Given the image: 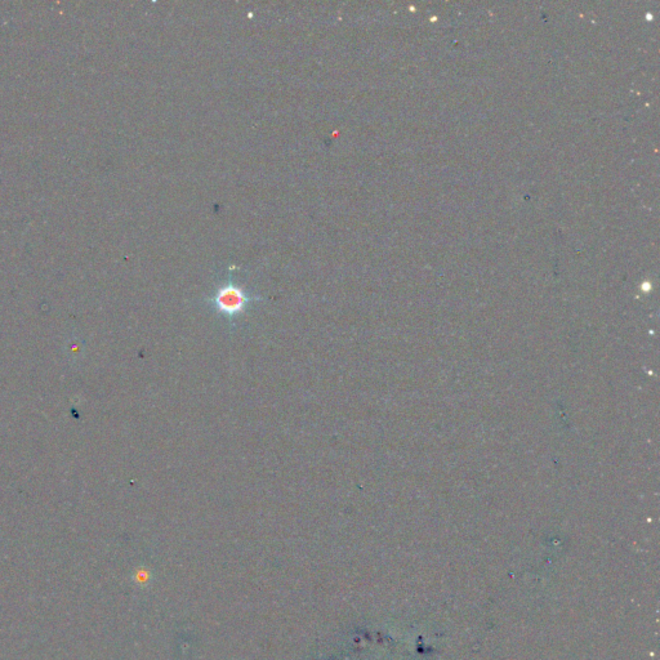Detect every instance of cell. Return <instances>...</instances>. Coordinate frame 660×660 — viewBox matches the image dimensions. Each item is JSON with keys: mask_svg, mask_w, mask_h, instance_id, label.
Wrapping results in <instances>:
<instances>
[{"mask_svg": "<svg viewBox=\"0 0 660 660\" xmlns=\"http://www.w3.org/2000/svg\"><path fill=\"white\" fill-rule=\"evenodd\" d=\"M257 301H262V297L245 291L242 285L231 278L218 285L212 297L208 298L212 309L230 321L242 316L248 307Z\"/></svg>", "mask_w": 660, "mask_h": 660, "instance_id": "6da1fadb", "label": "cell"}]
</instances>
